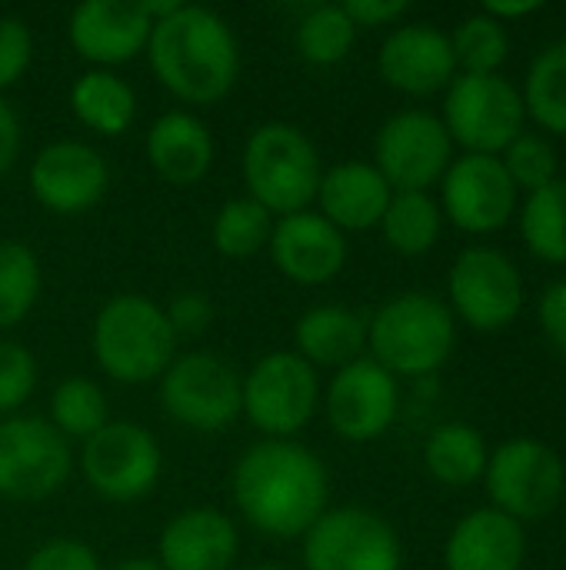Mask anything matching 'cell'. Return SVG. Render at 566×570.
I'll list each match as a JSON object with an SVG mask.
<instances>
[{
  "instance_id": "cell-1",
  "label": "cell",
  "mask_w": 566,
  "mask_h": 570,
  "mask_svg": "<svg viewBox=\"0 0 566 570\" xmlns=\"http://www.w3.org/2000/svg\"><path fill=\"white\" fill-rule=\"evenodd\" d=\"M230 494L254 531L274 541H297L327 514L330 481L310 448L260 441L237 461Z\"/></svg>"
},
{
  "instance_id": "cell-2",
  "label": "cell",
  "mask_w": 566,
  "mask_h": 570,
  "mask_svg": "<svg viewBox=\"0 0 566 570\" xmlns=\"http://www.w3.org/2000/svg\"><path fill=\"white\" fill-rule=\"evenodd\" d=\"M147 63L157 83L187 107L224 100L240 77V43L234 27L210 7L177 3L147 37Z\"/></svg>"
},
{
  "instance_id": "cell-3",
  "label": "cell",
  "mask_w": 566,
  "mask_h": 570,
  "mask_svg": "<svg viewBox=\"0 0 566 570\" xmlns=\"http://www.w3.org/2000/svg\"><path fill=\"white\" fill-rule=\"evenodd\" d=\"M97 367L117 384H153L177 357V337L163 307L143 294L110 297L90 334Z\"/></svg>"
},
{
  "instance_id": "cell-4",
  "label": "cell",
  "mask_w": 566,
  "mask_h": 570,
  "mask_svg": "<svg viewBox=\"0 0 566 570\" xmlns=\"http://www.w3.org/2000/svg\"><path fill=\"white\" fill-rule=\"evenodd\" d=\"M240 174L247 184V197L264 204L274 217L310 210L324 164L314 140L287 120H267L254 127L244 144Z\"/></svg>"
},
{
  "instance_id": "cell-5",
  "label": "cell",
  "mask_w": 566,
  "mask_h": 570,
  "mask_svg": "<svg viewBox=\"0 0 566 570\" xmlns=\"http://www.w3.org/2000/svg\"><path fill=\"white\" fill-rule=\"evenodd\" d=\"M454 341L457 327L450 307L424 291H410L387 301L367 321L370 357L394 377H420L437 371L450 357Z\"/></svg>"
},
{
  "instance_id": "cell-6",
  "label": "cell",
  "mask_w": 566,
  "mask_h": 570,
  "mask_svg": "<svg viewBox=\"0 0 566 570\" xmlns=\"http://www.w3.org/2000/svg\"><path fill=\"white\" fill-rule=\"evenodd\" d=\"M160 407L170 421L197 434H220L244 414L240 371L207 351L177 354L157 381Z\"/></svg>"
},
{
  "instance_id": "cell-7",
  "label": "cell",
  "mask_w": 566,
  "mask_h": 570,
  "mask_svg": "<svg viewBox=\"0 0 566 570\" xmlns=\"http://www.w3.org/2000/svg\"><path fill=\"white\" fill-rule=\"evenodd\" d=\"M320 401V374L294 351H270L244 374V417L264 441H294Z\"/></svg>"
},
{
  "instance_id": "cell-8",
  "label": "cell",
  "mask_w": 566,
  "mask_h": 570,
  "mask_svg": "<svg viewBox=\"0 0 566 570\" xmlns=\"http://www.w3.org/2000/svg\"><path fill=\"white\" fill-rule=\"evenodd\" d=\"M80 471L97 498L110 504H133L157 488L163 474V451L147 428L133 421H110L83 441Z\"/></svg>"
},
{
  "instance_id": "cell-9",
  "label": "cell",
  "mask_w": 566,
  "mask_h": 570,
  "mask_svg": "<svg viewBox=\"0 0 566 570\" xmlns=\"http://www.w3.org/2000/svg\"><path fill=\"white\" fill-rule=\"evenodd\" d=\"M440 120L467 154H497L524 134V94L500 73H460L447 87Z\"/></svg>"
},
{
  "instance_id": "cell-10",
  "label": "cell",
  "mask_w": 566,
  "mask_h": 570,
  "mask_svg": "<svg viewBox=\"0 0 566 570\" xmlns=\"http://www.w3.org/2000/svg\"><path fill=\"white\" fill-rule=\"evenodd\" d=\"M70 471V441L47 417L13 414L0 421V498L43 501L67 484Z\"/></svg>"
},
{
  "instance_id": "cell-11",
  "label": "cell",
  "mask_w": 566,
  "mask_h": 570,
  "mask_svg": "<svg viewBox=\"0 0 566 570\" xmlns=\"http://www.w3.org/2000/svg\"><path fill=\"white\" fill-rule=\"evenodd\" d=\"M304 570H400L404 548L397 531L367 508H327L300 538Z\"/></svg>"
},
{
  "instance_id": "cell-12",
  "label": "cell",
  "mask_w": 566,
  "mask_h": 570,
  "mask_svg": "<svg viewBox=\"0 0 566 570\" xmlns=\"http://www.w3.org/2000/svg\"><path fill=\"white\" fill-rule=\"evenodd\" d=\"M487 491L497 511L510 514L514 521H534L550 514L564 498L566 474L554 448L534 438H517L490 454L484 471Z\"/></svg>"
},
{
  "instance_id": "cell-13",
  "label": "cell",
  "mask_w": 566,
  "mask_h": 570,
  "mask_svg": "<svg viewBox=\"0 0 566 570\" xmlns=\"http://www.w3.org/2000/svg\"><path fill=\"white\" fill-rule=\"evenodd\" d=\"M450 134L430 110H400L374 137V167L390 190H427L450 167Z\"/></svg>"
},
{
  "instance_id": "cell-14",
  "label": "cell",
  "mask_w": 566,
  "mask_h": 570,
  "mask_svg": "<svg viewBox=\"0 0 566 570\" xmlns=\"http://www.w3.org/2000/svg\"><path fill=\"white\" fill-rule=\"evenodd\" d=\"M320 404L337 438L367 444L390 431L400 407V387L387 367H380L374 357H360L330 377Z\"/></svg>"
},
{
  "instance_id": "cell-15",
  "label": "cell",
  "mask_w": 566,
  "mask_h": 570,
  "mask_svg": "<svg viewBox=\"0 0 566 570\" xmlns=\"http://www.w3.org/2000/svg\"><path fill=\"white\" fill-rule=\"evenodd\" d=\"M107 187L110 167L103 154L83 140H53L30 160V194L57 217L93 210L107 197Z\"/></svg>"
},
{
  "instance_id": "cell-16",
  "label": "cell",
  "mask_w": 566,
  "mask_h": 570,
  "mask_svg": "<svg viewBox=\"0 0 566 570\" xmlns=\"http://www.w3.org/2000/svg\"><path fill=\"white\" fill-rule=\"evenodd\" d=\"M450 301L477 331L507 327L524 304L520 271L497 247H467L450 267Z\"/></svg>"
},
{
  "instance_id": "cell-17",
  "label": "cell",
  "mask_w": 566,
  "mask_h": 570,
  "mask_svg": "<svg viewBox=\"0 0 566 570\" xmlns=\"http://www.w3.org/2000/svg\"><path fill=\"white\" fill-rule=\"evenodd\" d=\"M150 27L140 0H83L70 10L67 40L93 70H113L147 50Z\"/></svg>"
},
{
  "instance_id": "cell-18",
  "label": "cell",
  "mask_w": 566,
  "mask_h": 570,
  "mask_svg": "<svg viewBox=\"0 0 566 570\" xmlns=\"http://www.w3.org/2000/svg\"><path fill=\"white\" fill-rule=\"evenodd\" d=\"M517 187L497 154H464L444 174V214L470 230L487 234L510 220Z\"/></svg>"
},
{
  "instance_id": "cell-19",
  "label": "cell",
  "mask_w": 566,
  "mask_h": 570,
  "mask_svg": "<svg viewBox=\"0 0 566 570\" xmlns=\"http://www.w3.org/2000/svg\"><path fill=\"white\" fill-rule=\"evenodd\" d=\"M267 247L274 267L300 287L330 284L347 267V254H350L347 234L337 230L330 220H324L317 210L277 217Z\"/></svg>"
},
{
  "instance_id": "cell-20",
  "label": "cell",
  "mask_w": 566,
  "mask_h": 570,
  "mask_svg": "<svg viewBox=\"0 0 566 570\" xmlns=\"http://www.w3.org/2000/svg\"><path fill=\"white\" fill-rule=\"evenodd\" d=\"M380 77L404 94L427 97L440 87H450L457 57L450 37L434 23H404L387 33L377 53Z\"/></svg>"
},
{
  "instance_id": "cell-21",
  "label": "cell",
  "mask_w": 566,
  "mask_h": 570,
  "mask_svg": "<svg viewBox=\"0 0 566 570\" xmlns=\"http://www.w3.org/2000/svg\"><path fill=\"white\" fill-rule=\"evenodd\" d=\"M240 554L234 518L217 508H187L173 514L157 538V564L163 570H230Z\"/></svg>"
},
{
  "instance_id": "cell-22",
  "label": "cell",
  "mask_w": 566,
  "mask_h": 570,
  "mask_svg": "<svg viewBox=\"0 0 566 570\" xmlns=\"http://www.w3.org/2000/svg\"><path fill=\"white\" fill-rule=\"evenodd\" d=\"M150 170L170 187H193L200 184L217 157V144L210 127L190 110H167L160 114L143 140Z\"/></svg>"
},
{
  "instance_id": "cell-23",
  "label": "cell",
  "mask_w": 566,
  "mask_h": 570,
  "mask_svg": "<svg viewBox=\"0 0 566 570\" xmlns=\"http://www.w3.org/2000/svg\"><path fill=\"white\" fill-rule=\"evenodd\" d=\"M390 184L367 160H344L324 170L317 187V214L337 230H370L390 204Z\"/></svg>"
},
{
  "instance_id": "cell-24",
  "label": "cell",
  "mask_w": 566,
  "mask_h": 570,
  "mask_svg": "<svg viewBox=\"0 0 566 570\" xmlns=\"http://www.w3.org/2000/svg\"><path fill=\"white\" fill-rule=\"evenodd\" d=\"M524 531L520 521L497 508L467 514L447 538V570H520L524 564Z\"/></svg>"
},
{
  "instance_id": "cell-25",
  "label": "cell",
  "mask_w": 566,
  "mask_h": 570,
  "mask_svg": "<svg viewBox=\"0 0 566 570\" xmlns=\"http://www.w3.org/2000/svg\"><path fill=\"white\" fill-rule=\"evenodd\" d=\"M367 351V317L344 304H317L294 324V354L317 367H347Z\"/></svg>"
},
{
  "instance_id": "cell-26",
  "label": "cell",
  "mask_w": 566,
  "mask_h": 570,
  "mask_svg": "<svg viewBox=\"0 0 566 570\" xmlns=\"http://www.w3.org/2000/svg\"><path fill=\"white\" fill-rule=\"evenodd\" d=\"M70 110L87 130L120 137L137 120V94L120 73L90 67L70 87Z\"/></svg>"
},
{
  "instance_id": "cell-27",
  "label": "cell",
  "mask_w": 566,
  "mask_h": 570,
  "mask_svg": "<svg viewBox=\"0 0 566 570\" xmlns=\"http://www.w3.org/2000/svg\"><path fill=\"white\" fill-rule=\"evenodd\" d=\"M424 461L437 481H444L450 488H467L484 478L490 454H487V444L477 428L454 421V424L437 428L427 438Z\"/></svg>"
},
{
  "instance_id": "cell-28",
  "label": "cell",
  "mask_w": 566,
  "mask_h": 570,
  "mask_svg": "<svg viewBox=\"0 0 566 570\" xmlns=\"http://www.w3.org/2000/svg\"><path fill=\"white\" fill-rule=\"evenodd\" d=\"M444 210L427 190H394L380 217L384 240L407 257L427 254L440 237Z\"/></svg>"
},
{
  "instance_id": "cell-29",
  "label": "cell",
  "mask_w": 566,
  "mask_h": 570,
  "mask_svg": "<svg viewBox=\"0 0 566 570\" xmlns=\"http://www.w3.org/2000/svg\"><path fill=\"white\" fill-rule=\"evenodd\" d=\"M357 43V27L340 3H314L304 10L294 30V47L300 60L314 67H337L350 57Z\"/></svg>"
},
{
  "instance_id": "cell-30",
  "label": "cell",
  "mask_w": 566,
  "mask_h": 570,
  "mask_svg": "<svg viewBox=\"0 0 566 570\" xmlns=\"http://www.w3.org/2000/svg\"><path fill=\"white\" fill-rule=\"evenodd\" d=\"M274 224H277V217L264 204H257L254 197H247V194L230 197L214 214V224H210L214 250L230 257V261H247L270 244Z\"/></svg>"
},
{
  "instance_id": "cell-31",
  "label": "cell",
  "mask_w": 566,
  "mask_h": 570,
  "mask_svg": "<svg viewBox=\"0 0 566 570\" xmlns=\"http://www.w3.org/2000/svg\"><path fill=\"white\" fill-rule=\"evenodd\" d=\"M47 421L67 441H90L100 428L110 424V404L97 381L90 377H67L50 394Z\"/></svg>"
},
{
  "instance_id": "cell-32",
  "label": "cell",
  "mask_w": 566,
  "mask_h": 570,
  "mask_svg": "<svg viewBox=\"0 0 566 570\" xmlns=\"http://www.w3.org/2000/svg\"><path fill=\"white\" fill-rule=\"evenodd\" d=\"M43 291V271L33 247L23 240H0V331L30 317Z\"/></svg>"
},
{
  "instance_id": "cell-33",
  "label": "cell",
  "mask_w": 566,
  "mask_h": 570,
  "mask_svg": "<svg viewBox=\"0 0 566 570\" xmlns=\"http://www.w3.org/2000/svg\"><path fill=\"white\" fill-rule=\"evenodd\" d=\"M524 240L544 261L566 264V180H550L524 204Z\"/></svg>"
},
{
  "instance_id": "cell-34",
  "label": "cell",
  "mask_w": 566,
  "mask_h": 570,
  "mask_svg": "<svg viewBox=\"0 0 566 570\" xmlns=\"http://www.w3.org/2000/svg\"><path fill=\"white\" fill-rule=\"evenodd\" d=\"M527 107L554 134H566V40L537 53L527 77Z\"/></svg>"
},
{
  "instance_id": "cell-35",
  "label": "cell",
  "mask_w": 566,
  "mask_h": 570,
  "mask_svg": "<svg viewBox=\"0 0 566 570\" xmlns=\"http://www.w3.org/2000/svg\"><path fill=\"white\" fill-rule=\"evenodd\" d=\"M450 47L457 63H464V73H497L510 53V37L490 13H474L454 30Z\"/></svg>"
},
{
  "instance_id": "cell-36",
  "label": "cell",
  "mask_w": 566,
  "mask_h": 570,
  "mask_svg": "<svg viewBox=\"0 0 566 570\" xmlns=\"http://www.w3.org/2000/svg\"><path fill=\"white\" fill-rule=\"evenodd\" d=\"M504 167H507L514 187H527L534 194V190L547 187L550 180H557V150L540 134L524 130L507 144Z\"/></svg>"
},
{
  "instance_id": "cell-37",
  "label": "cell",
  "mask_w": 566,
  "mask_h": 570,
  "mask_svg": "<svg viewBox=\"0 0 566 570\" xmlns=\"http://www.w3.org/2000/svg\"><path fill=\"white\" fill-rule=\"evenodd\" d=\"M37 391V357L17 344L0 341V421L20 414V407Z\"/></svg>"
},
{
  "instance_id": "cell-38",
  "label": "cell",
  "mask_w": 566,
  "mask_h": 570,
  "mask_svg": "<svg viewBox=\"0 0 566 570\" xmlns=\"http://www.w3.org/2000/svg\"><path fill=\"white\" fill-rule=\"evenodd\" d=\"M33 63V33L23 17L0 13V97L13 83L23 80V73Z\"/></svg>"
},
{
  "instance_id": "cell-39",
  "label": "cell",
  "mask_w": 566,
  "mask_h": 570,
  "mask_svg": "<svg viewBox=\"0 0 566 570\" xmlns=\"http://www.w3.org/2000/svg\"><path fill=\"white\" fill-rule=\"evenodd\" d=\"M20 570H103L90 544L77 538H53L30 551Z\"/></svg>"
},
{
  "instance_id": "cell-40",
  "label": "cell",
  "mask_w": 566,
  "mask_h": 570,
  "mask_svg": "<svg viewBox=\"0 0 566 570\" xmlns=\"http://www.w3.org/2000/svg\"><path fill=\"white\" fill-rule=\"evenodd\" d=\"M167 321H170V331L173 337H200L210 324H214V301L203 294V291H180L167 307H163Z\"/></svg>"
},
{
  "instance_id": "cell-41",
  "label": "cell",
  "mask_w": 566,
  "mask_h": 570,
  "mask_svg": "<svg viewBox=\"0 0 566 570\" xmlns=\"http://www.w3.org/2000/svg\"><path fill=\"white\" fill-rule=\"evenodd\" d=\"M354 27H387L407 13V0H344L340 3Z\"/></svg>"
},
{
  "instance_id": "cell-42",
  "label": "cell",
  "mask_w": 566,
  "mask_h": 570,
  "mask_svg": "<svg viewBox=\"0 0 566 570\" xmlns=\"http://www.w3.org/2000/svg\"><path fill=\"white\" fill-rule=\"evenodd\" d=\"M540 324L557 351L566 354V281H557L540 297Z\"/></svg>"
},
{
  "instance_id": "cell-43",
  "label": "cell",
  "mask_w": 566,
  "mask_h": 570,
  "mask_svg": "<svg viewBox=\"0 0 566 570\" xmlns=\"http://www.w3.org/2000/svg\"><path fill=\"white\" fill-rule=\"evenodd\" d=\"M20 147H23L20 117L13 110V104L7 97H0V177L13 170V164L20 160Z\"/></svg>"
},
{
  "instance_id": "cell-44",
  "label": "cell",
  "mask_w": 566,
  "mask_h": 570,
  "mask_svg": "<svg viewBox=\"0 0 566 570\" xmlns=\"http://www.w3.org/2000/svg\"><path fill=\"white\" fill-rule=\"evenodd\" d=\"M537 7H540V0H487V13L494 20H500V17H520V13H530Z\"/></svg>"
},
{
  "instance_id": "cell-45",
  "label": "cell",
  "mask_w": 566,
  "mask_h": 570,
  "mask_svg": "<svg viewBox=\"0 0 566 570\" xmlns=\"http://www.w3.org/2000/svg\"><path fill=\"white\" fill-rule=\"evenodd\" d=\"M110 570H163L157 564V558H123L120 564H113Z\"/></svg>"
},
{
  "instance_id": "cell-46",
  "label": "cell",
  "mask_w": 566,
  "mask_h": 570,
  "mask_svg": "<svg viewBox=\"0 0 566 570\" xmlns=\"http://www.w3.org/2000/svg\"><path fill=\"white\" fill-rule=\"evenodd\" d=\"M244 570H294V568H287V564H250V568H244Z\"/></svg>"
}]
</instances>
